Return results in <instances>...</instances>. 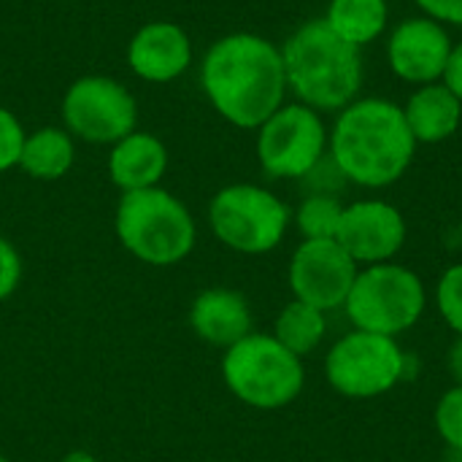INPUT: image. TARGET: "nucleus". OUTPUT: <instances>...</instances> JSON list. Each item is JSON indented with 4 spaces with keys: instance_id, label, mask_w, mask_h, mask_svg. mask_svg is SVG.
Returning <instances> with one entry per match:
<instances>
[{
    "instance_id": "nucleus-2",
    "label": "nucleus",
    "mask_w": 462,
    "mask_h": 462,
    "mask_svg": "<svg viewBox=\"0 0 462 462\" xmlns=\"http://www.w3.org/2000/svg\"><path fill=\"white\" fill-rule=\"evenodd\" d=\"M328 152L341 179L365 189H382L403 179L417 141L406 125L403 106L384 97H357L338 111Z\"/></svg>"
},
{
    "instance_id": "nucleus-12",
    "label": "nucleus",
    "mask_w": 462,
    "mask_h": 462,
    "mask_svg": "<svg viewBox=\"0 0 462 462\" xmlns=\"http://www.w3.org/2000/svg\"><path fill=\"white\" fill-rule=\"evenodd\" d=\"M406 236H409L406 217L401 214L398 206L379 198H365L344 206L336 241L346 249V254L360 268H365V265L393 263L401 254Z\"/></svg>"
},
{
    "instance_id": "nucleus-20",
    "label": "nucleus",
    "mask_w": 462,
    "mask_h": 462,
    "mask_svg": "<svg viewBox=\"0 0 462 462\" xmlns=\"http://www.w3.org/2000/svg\"><path fill=\"white\" fill-rule=\"evenodd\" d=\"M271 336L284 349H290L292 355H298L303 360L306 355L319 349V344L325 341V336H328V317H325V311H319V309L292 298L279 311Z\"/></svg>"
},
{
    "instance_id": "nucleus-22",
    "label": "nucleus",
    "mask_w": 462,
    "mask_h": 462,
    "mask_svg": "<svg viewBox=\"0 0 462 462\" xmlns=\"http://www.w3.org/2000/svg\"><path fill=\"white\" fill-rule=\"evenodd\" d=\"M433 425L441 436V441L462 455V387L455 384L452 390H447L433 411Z\"/></svg>"
},
{
    "instance_id": "nucleus-15",
    "label": "nucleus",
    "mask_w": 462,
    "mask_h": 462,
    "mask_svg": "<svg viewBox=\"0 0 462 462\" xmlns=\"http://www.w3.org/2000/svg\"><path fill=\"white\" fill-rule=\"evenodd\" d=\"M189 325L198 338L211 346L230 349L252 330V309L249 300L227 287L203 290L189 309Z\"/></svg>"
},
{
    "instance_id": "nucleus-10",
    "label": "nucleus",
    "mask_w": 462,
    "mask_h": 462,
    "mask_svg": "<svg viewBox=\"0 0 462 462\" xmlns=\"http://www.w3.org/2000/svg\"><path fill=\"white\" fill-rule=\"evenodd\" d=\"M62 127L87 143L111 146L130 135L138 125V103L133 92L111 76H81L62 95Z\"/></svg>"
},
{
    "instance_id": "nucleus-30",
    "label": "nucleus",
    "mask_w": 462,
    "mask_h": 462,
    "mask_svg": "<svg viewBox=\"0 0 462 462\" xmlns=\"http://www.w3.org/2000/svg\"><path fill=\"white\" fill-rule=\"evenodd\" d=\"M0 462H11V460H5V457H0Z\"/></svg>"
},
{
    "instance_id": "nucleus-18",
    "label": "nucleus",
    "mask_w": 462,
    "mask_h": 462,
    "mask_svg": "<svg viewBox=\"0 0 462 462\" xmlns=\"http://www.w3.org/2000/svg\"><path fill=\"white\" fill-rule=\"evenodd\" d=\"M76 160V143L73 135L65 127H38L24 135L19 165L30 179L38 181H57L62 179Z\"/></svg>"
},
{
    "instance_id": "nucleus-9",
    "label": "nucleus",
    "mask_w": 462,
    "mask_h": 462,
    "mask_svg": "<svg viewBox=\"0 0 462 462\" xmlns=\"http://www.w3.org/2000/svg\"><path fill=\"white\" fill-rule=\"evenodd\" d=\"M330 133L322 114L284 103L257 127V160L271 179H309L325 160Z\"/></svg>"
},
{
    "instance_id": "nucleus-4",
    "label": "nucleus",
    "mask_w": 462,
    "mask_h": 462,
    "mask_svg": "<svg viewBox=\"0 0 462 462\" xmlns=\"http://www.w3.org/2000/svg\"><path fill=\"white\" fill-rule=\"evenodd\" d=\"M116 238L135 260L168 268L189 257L198 227L189 208L173 192L149 187L122 192L116 206Z\"/></svg>"
},
{
    "instance_id": "nucleus-29",
    "label": "nucleus",
    "mask_w": 462,
    "mask_h": 462,
    "mask_svg": "<svg viewBox=\"0 0 462 462\" xmlns=\"http://www.w3.org/2000/svg\"><path fill=\"white\" fill-rule=\"evenodd\" d=\"M62 462H97L95 455H89V452H70V455H65Z\"/></svg>"
},
{
    "instance_id": "nucleus-26",
    "label": "nucleus",
    "mask_w": 462,
    "mask_h": 462,
    "mask_svg": "<svg viewBox=\"0 0 462 462\" xmlns=\"http://www.w3.org/2000/svg\"><path fill=\"white\" fill-rule=\"evenodd\" d=\"M428 19L439 24H457L462 27V0H414Z\"/></svg>"
},
{
    "instance_id": "nucleus-1",
    "label": "nucleus",
    "mask_w": 462,
    "mask_h": 462,
    "mask_svg": "<svg viewBox=\"0 0 462 462\" xmlns=\"http://www.w3.org/2000/svg\"><path fill=\"white\" fill-rule=\"evenodd\" d=\"M200 87L225 122L257 130L287 103L282 49L257 32L222 35L200 60Z\"/></svg>"
},
{
    "instance_id": "nucleus-17",
    "label": "nucleus",
    "mask_w": 462,
    "mask_h": 462,
    "mask_svg": "<svg viewBox=\"0 0 462 462\" xmlns=\"http://www.w3.org/2000/svg\"><path fill=\"white\" fill-rule=\"evenodd\" d=\"M403 116L417 143H441L460 127L462 100L444 81L422 84L406 100Z\"/></svg>"
},
{
    "instance_id": "nucleus-8",
    "label": "nucleus",
    "mask_w": 462,
    "mask_h": 462,
    "mask_svg": "<svg viewBox=\"0 0 462 462\" xmlns=\"http://www.w3.org/2000/svg\"><path fill=\"white\" fill-rule=\"evenodd\" d=\"M406 355L398 338L352 330L341 336L325 357L328 384L352 401H374L401 384Z\"/></svg>"
},
{
    "instance_id": "nucleus-7",
    "label": "nucleus",
    "mask_w": 462,
    "mask_h": 462,
    "mask_svg": "<svg viewBox=\"0 0 462 462\" xmlns=\"http://www.w3.org/2000/svg\"><path fill=\"white\" fill-rule=\"evenodd\" d=\"M290 222V206L260 184H227L208 203L211 233L238 254L273 252Z\"/></svg>"
},
{
    "instance_id": "nucleus-28",
    "label": "nucleus",
    "mask_w": 462,
    "mask_h": 462,
    "mask_svg": "<svg viewBox=\"0 0 462 462\" xmlns=\"http://www.w3.org/2000/svg\"><path fill=\"white\" fill-rule=\"evenodd\" d=\"M449 371H452V376H455V384H460L462 387V338H457V344H455L452 352H449Z\"/></svg>"
},
{
    "instance_id": "nucleus-3",
    "label": "nucleus",
    "mask_w": 462,
    "mask_h": 462,
    "mask_svg": "<svg viewBox=\"0 0 462 462\" xmlns=\"http://www.w3.org/2000/svg\"><path fill=\"white\" fill-rule=\"evenodd\" d=\"M287 89L298 103L328 114L344 111L363 87L360 49L336 35L325 19L300 24L282 46Z\"/></svg>"
},
{
    "instance_id": "nucleus-24",
    "label": "nucleus",
    "mask_w": 462,
    "mask_h": 462,
    "mask_svg": "<svg viewBox=\"0 0 462 462\" xmlns=\"http://www.w3.org/2000/svg\"><path fill=\"white\" fill-rule=\"evenodd\" d=\"M24 135H27V130L22 127L19 116L14 111H8L5 106H0V173L19 165Z\"/></svg>"
},
{
    "instance_id": "nucleus-5",
    "label": "nucleus",
    "mask_w": 462,
    "mask_h": 462,
    "mask_svg": "<svg viewBox=\"0 0 462 462\" xmlns=\"http://www.w3.org/2000/svg\"><path fill=\"white\" fill-rule=\"evenodd\" d=\"M222 376L241 403L260 411H276L295 403L306 384L303 360L284 349L271 333H249L225 349Z\"/></svg>"
},
{
    "instance_id": "nucleus-13",
    "label": "nucleus",
    "mask_w": 462,
    "mask_h": 462,
    "mask_svg": "<svg viewBox=\"0 0 462 462\" xmlns=\"http://www.w3.org/2000/svg\"><path fill=\"white\" fill-rule=\"evenodd\" d=\"M452 46L444 24L428 16H411L393 30L387 41V62L398 79L422 87L444 79Z\"/></svg>"
},
{
    "instance_id": "nucleus-11",
    "label": "nucleus",
    "mask_w": 462,
    "mask_h": 462,
    "mask_svg": "<svg viewBox=\"0 0 462 462\" xmlns=\"http://www.w3.org/2000/svg\"><path fill=\"white\" fill-rule=\"evenodd\" d=\"M360 265L336 241H300L290 257V290L295 300H303L319 311L344 309Z\"/></svg>"
},
{
    "instance_id": "nucleus-23",
    "label": "nucleus",
    "mask_w": 462,
    "mask_h": 462,
    "mask_svg": "<svg viewBox=\"0 0 462 462\" xmlns=\"http://www.w3.org/2000/svg\"><path fill=\"white\" fill-rule=\"evenodd\" d=\"M436 306L452 333L462 338V263L449 265L436 284Z\"/></svg>"
},
{
    "instance_id": "nucleus-6",
    "label": "nucleus",
    "mask_w": 462,
    "mask_h": 462,
    "mask_svg": "<svg viewBox=\"0 0 462 462\" xmlns=\"http://www.w3.org/2000/svg\"><path fill=\"white\" fill-rule=\"evenodd\" d=\"M428 309V290L417 271L401 263H379L357 271L344 311L355 330L401 338Z\"/></svg>"
},
{
    "instance_id": "nucleus-25",
    "label": "nucleus",
    "mask_w": 462,
    "mask_h": 462,
    "mask_svg": "<svg viewBox=\"0 0 462 462\" xmlns=\"http://www.w3.org/2000/svg\"><path fill=\"white\" fill-rule=\"evenodd\" d=\"M22 282V257L16 246L0 236V300L11 298Z\"/></svg>"
},
{
    "instance_id": "nucleus-14",
    "label": "nucleus",
    "mask_w": 462,
    "mask_h": 462,
    "mask_svg": "<svg viewBox=\"0 0 462 462\" xmlns=\"http://www.w3.org/2000/svg\"><path fill=\"white\" fill-rule=\"evenodd\" d=\"M130 70L149 84H171L192 65V41L184 27L154 19L138 27L127 43Z\"/></svg>"
},
{
    "instance_id": "nucleus-16",
    "label": "nucleus",
    "mask_w": 462,
    "mask_h": 462,
    "mask_svg": "<svg viewBox=\"0 0 462 462\" xmlns=\"http://www.w3.org/2000/svg\"><path fill=\"white\" fill-rule=\"evenodd\" d=\"M168 171L165 143L143 130H133L108 149V176L122 192H138L160 187V179Z\"/></svg>"
},
{
    "instance_id": "nucleus-27",
    "label": "nucleus",
    "mask_w": 462,
    "mask_h": 462,
    "mask_svg": "<svg viewBox=\"0 0 462 462\" xmlns=\"http://www.w3.org/2000/svg\"><path fill=\"white\" fill-rule=\"evenodd\" d=\"M441 81L462 100V41L452 46V54H449V62H447V70H444Z\"/></svg>"
},
{
    "instance_id": "nucleus-19",
    "label": "nucleus",
    "mask_w": 462,
    "mask_h": 462,
    "mask_svg": "<svg viewBox=\"0 0 462 462\" xmlns=\"http://www.w3.org/2000/svg\"><path fill=\"white\" fill-rule=\"evenodd\" d=\"M322 19L336 35L360 49L374 43L384 32L390 8L387 0H330Z\"/></svg>"
},
{
    "instance_id": "nucleus-21",
    "label": "nucleus",
    "mask_w": 462,
    "mask_h": 462,
    "mask_svg": "<svg viewBox=\"0 0 462 462\" xmlns=\"http://www.w3.org/2000/svg\"><path fill=\"white\" fill-rule=\"evenodd\" d=\"M341 214L344 203L333 192H311L300 200L295 211V225L303 241H328L336 238Z\"/></svg>"
}]
</instances>
